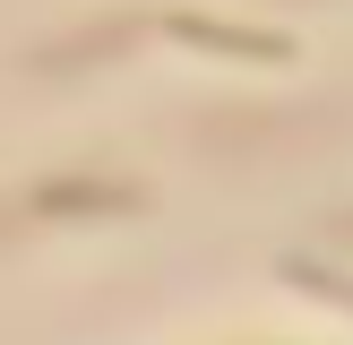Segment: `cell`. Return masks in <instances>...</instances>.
<instances>
[{
	"instance_id": "obj_2",
	"label": "cell",
	"mask_w": 353,
	"mask_h": 345,
	"mask_svg": "<svg viewBox=\"0 0 353 345\" xmlns=\"http://www.w3.org/2000/svg\"><path fill=\"white\" fill-rule=\"evenodd\" d=\"M155 34L181 52H207V61H259V69L302 61V43L285 26H233V17H207V9H155Z\"/></svg>"
},
{
	"instance_id": "obj_1",
	"label": "cell",
	"mask_w": 353,
	"mask_h": 345,
	"mask_svg": "<svg viewBox=\"0 0 353 345\" xmlns=\"http://www.w3.org/2000/svg\"><path fill=\"white\" fill-rule=\"evenodd\" d=\"M147 207H155L147 181L78 164V172H43L34 190H17L9 216H17V224H112V216H147Z\"/></svg>"
},
{
	"instance_id": "obj_4",
	"label": "cell",
	"mask_w": 353,
	"mask_h": 345,
	"mask_svg": "<svg viewBox=\"0 0 353 345\" xmlns=\"http://www.w3.org/2000/svg\"><path fill=\"white\" fill-rule=\"evenodd\" d=\"M276 276H285L293 293H319V302L353 310V276L336 268V259H302V250H285V259H276Z\"/></svg>"
},
{
	"instance_id": "obj_3",
	"label": "cell",
	"mask_w": 353,
	"mask_h": 345,
	"mask_svg": "<svg viewBox=\"0 0 353 345\" xmlns=\"http://www.w3.org/2000/svg\"><path fill=\"white\" fill-rule=\"evenodd\" d=\"M147 34H155V9H121V17H95V26L61 34V43H34L26 69L34 78H78V69H103V61H121V52H138Z\"/></svg>"
},
{
	"instance_id": "obj_5",
	"label": "cell",
	"mask_w": 353,
	"mask_h": 345,
	"mask_svg": "<svg viewBox=\"0 0 353 345\" xmlns=\"http://www.w3.org/2000/svg\"><path fill=\"white\" fill-rule=\"evenodd\" d=\"M327 241H336V250H353V207H336V216H327Z\"/></svg>"
}]
</instances>
